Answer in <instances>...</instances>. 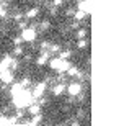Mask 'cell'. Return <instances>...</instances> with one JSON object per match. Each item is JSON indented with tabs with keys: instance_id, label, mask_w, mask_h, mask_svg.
<instances>
[{
	"instance_id": "cell-1",
	"label": "cell",
	"mask_w": 124,
	"mask_h": 126,
	"mask_svg": "<svg viewBox=\"0 0 124 126\" xmlns=\"http://www.w3.org/2000/svg\"><path fill=\"white\" fill-rule=\"evenodd\" d=\"M23 38H25V39H33L34 34H33V31H25L23 33Z\"/></svg>"
}]
</instances>
